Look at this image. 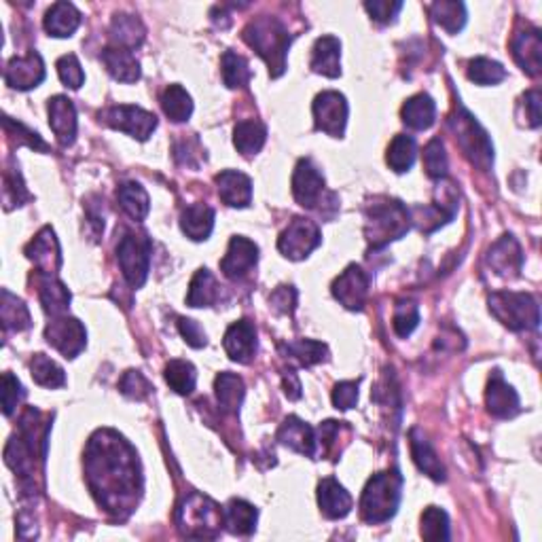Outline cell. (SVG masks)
Listing matches in <instances>:
<instances>
[{"mask_svg":"<svg viewBox=\"0 0 542 542\" xmlns=\"http://www.w3.org/2000/svg\"><path fill=\"white\" fill-rule=\"evenodd\" d=\"M87 486L106 513L125 519L143 494L138 454L119 432L98 430L85 449Z\"/></svg>","mask_w":542,"mask_h":542,"instance_id":"6da1fadb","label":"cell"},{"mask_svg":"<svg viewBox=\"0 0 542 542\" xmlns=\"http://www.w3.org/2000/svg\"><path fill=\"white\" fill-rule=\"evenodd\" d=\"M244 41L267 62L273 79L284 73L292 36L280 19L270 15L252 19L244 28Z\"/></svg>","mask_w":542,"mask_h":542,"instance_id":"7a4b0ae2","label":"cell"},{"mask_svg":"<svg viewBox=\"0 0 542 542\" xmlns=\"http://www.w3.org/2000/svg\"><path fill=\"white\" fill-rule=\"evenodd\" d=\"M411 229V212L403 202L390 197H378L367 206L365 235L371 248H384L390 241L403 238Z\"/></svg>","mask_w":542,"mask_h":542,"instance_id":"3957f363","label":"cell"},{"mask_svg":"<svg viewBox=\"0 0 542 542\" xmlns=\"http://www.w3.org/2000/svg\"><path fill=\"white\" fill-rule=\"evenodd\" d=\"M403 477L397 470L373 475L360 498V517L367 524H386L399 511Z\"/></svg>","mask_w":542,"mask_h":542,"instance_id":"277c9868","label":"cell"},{"mask_svg":"<svg viewBox=\"0 0 542 542\" xmlns=\"http://www.w3.org/2000/svg\"><path fill=\"white\" fill-rule=\"evenodd\" d=\"M178 530L187 538H216L225 526L222 508L208 496L189 494L176 513Z\"/></svg>","mask_w":542,"mask_h":542,"instance_id":"5b68a950","label":"cell"},{"mask_svg":"<svg viewBox=\"0 0 542 542\" xmlns=\"http://www.w3.org/2000/svg\"><path fill=\"white\" fill-rule=\"evenodd\" d=\"M489 311L511 330H537L540 324V305L527 292L498 291L489 295Z\"/></svg>","mask_w":542,"mask_h":542,"instance_id":"8992f818","label":"cell"},{"mask_svg":"<svg viewBox=\"0 0 542 542\" xmlns=\"http://www.w3.org/2000/svg\"><path fill=\"white\" fill-rule=\"evenodd\" d=\"M449 127L454 132L456 143L470 159V163L481 170H489L494 163V146L489 143L488 132L477 123L468 111H458L456 117L449 119Z\"/></svg>","mask_w":542,"mask_h":542,"instance_id":"52a82bcc","label":"cell"},{"mask_svg":"<svg viewBox=\"0 0 542 542\" xmlns=\"http://www.w3.org/2000/svg\"><path fill=\"white\" fill-rule=\"evenodd\" d=\"M151 254H153V241L144 232H127L119 240L117 246V259L119 267L123 271V278L132 289H140L149 278L151 267Z\"/></svg>","mask_w":542,"mask_h":542,"instance_id":"ba28073f","label":"cell"},{"mask_svg":"<svg viewBox=\"0 0 542 542\" xmlns=\"http://www.w3.org/2000/svg\"><path fill=\"white\" fill-rule=\"evenodd\" d=\"M322 241L320 227L310 219H297L291 221V225L284 229V233L278 240V251L291 261H301L308 257L311 251H316Z\"/></svg>","mask_w":542,"mask_h":542,"instance_id":"9c48e42d","label":"cell"},{"mask_svg":"<svg viewBox=\"0 0 542 542\" xmlns=\"http://www.w3.org/2000/svg\"><path fill=\"white\" fill-rule=\"evenodd\" d=\"M44 340L51 348H55L64 359H76L87 343V330L83 327L81 320L70 316H55L54 320L44 329Z\"/></svg>","mask_w":542,"mask_h":542,"instance_id":"30bf717a","label":"cell"},{"mask_svg":"<svg viewBox=\"0 0 542 542\" xmlns=\"http://www.w3.org/2000/svg\"><path fill=\"white\" fill-rule=\"evenodd\" d=\"M100 117L106 125H111L113 130L125 132L130 133L132 138H138V140H149V136L157 127L155 114L132 104L106 108L104 113H100Z\"/></svg>","mask_w":542,"mask_h":542,"instance_id":"8fae6325","label":"cell"},{"mask_svg":"<svg viewBox=\"0 0 542 542\" xmlns=\"http://www.w3.org/2000/svg\"><path fill=\"white\" fill-rule=\"evenodd\" d=\"M314 121L316 130L341 138L348 123V102L340 92H322L314 100Z\"/></svg>","mask_w":542,"mask_h":542,"instance_id":"7c38bea8","label":"cell"},{"mask_svg":"<svg viewBox=\"0 0 542 542\" xmlns=\"http://www.w3.org/2000/svg\"><path fill=\"white\" fill-rule=\"evenodd\" d=\"M292 195L299 202V206L310 210H320L324 202V176L310 159H301L297 163L295 174H292Z\"/></svg>","mask_w":542,"mask_h":542,"instance_id":"4fadbf2b","label":"cell"},{"mask_svg":"<svg viewBox=\"0 0 542 542\" xmlns=\"http://www.w3.org/2000/svg\"><path fill=\"white\" fill-rule=\"evenodd\" d=\"M333 295L346 310L360 311L369 297V276L360 265H350L333 282Z\"/></svg>","mask_w":542,"mask_h":542,"instance_id":"5bb4252c","label":"cell"},{"mask_svg":"<svg viewBox=\"0 0 542 542\" xmlns=\"http://www.w3.org/2000/svg\"><path fill=\"white\" fill-rule=\"evenodd\" d=\"M25 257L38 267L43 276H54L62 267V251L55 232L51 227H43L34 235V240L25 246Z\"/></svg>","mask_w":542,"mask_h":542,"instance_id":"9a60e30c","label":"cell"},{"mask_svg":"<svg viewBox=\"0 0 542 542\" xmlns=\"http://www.w3.org/2000/svg\"><path fill=\"white\" fill-rule=\"evenodd\" d=\"M5 81L6 85L19 89V92L38 87L44 81L43 57L38 55L36 51H30V54L19 57H11L5 68Z\"/></svg>","mask_w":542,"mask_h":542,"instance_id":"2e32d148","label":"cell"},{"mask_svg":"<svg viewBox=\"0 0 542 542\" xmlns=\"http://www.w3.org/2000/svg\"><path fill=\"white\" fill-rule=\"evenodd\" d=\"M259 261V246L252 240L235 235L229 241L227 254L221 261V271L229 280H241L252 271V267Z\"/></svg>","mask_w":542,"mask_h":542,"instance_id":"e0dca14e","label":"cell"},{"mask_svg":"<svg viewBox=\"0 0 542 542\" xmlns=\"http://www.w3.org/2000/svg\"><path fill=\"white\" fill-rule=\"evenodd\" d=\"M486 405L488 411L492 413L494 418H515L519 413V397L517 392L513 390L511 386L507 384L505 375H502L498 369L489 375L488 390H486Z\"/></svg>","mask_w":542,"mask_h":542,"instance_id":"ac0fdd59","label":"cell"},{"mask_svg":"<svg viewBox=\"0 0 542 542\" xmlns=\"http://www.w3.org/2000/svg\"><path fill=\"white\" fill-rule=\"evenodd\" d=\"M488 265L500 278H517L524 267V252L513 235H502L488 252Z\"/></svg>","mask_w":542,"mask_h":542,"instance_id":"d6986e66","label":"cell"},{"mask_svg":"<svg viewBox=\"0 0 542 542\" xmlns=\"http://www.w3.org/2000/svg\"><path fill=\"white\" fill-rule=\"evenodd\" d=\"M222 346H225L229 359L241 362V365H248V362H252L254 354H257V327L251 320L233 322L227 329Z\"/></svg>","mask_w":542,"mask_h":542,"instance_id":"ffe728a7","label":"cell"},{"mask_svg":"<svg viewBox=\"0 0 542 542\" xmlns=\"http://www.w3.org/2000/svg\"><path fill=\"white\" fill-rule=\"evenodd\" d=\"M49 125L62 146H70L76 138V108L66 95H54L47 104Z\"/></svg>","mask_w":542,"mask_h":542,"instance_id":"44dd1931","label":"cell"},{"mask_svg":"<svg viewBox=\"0 0 542 542\" xmlns=\"http://www.w3.org/2000/svg\"><path fill=\"white\" fill-rule=\"evenodd\" d=\"M318 507L327 519H343L352 511V496L333 477L318 483Z\"/></svg>","mask_w":542,"mask_h":542,"instance_id":"7402d4cb","label":"cell"},{"mask_svg":"<svg viewBox=\"0 0 542 542\" xmlns=\"http://www.w3.org/2000/svg\"><path fill=\"white\" fill-rule=\"evenodd\" d=\"M221 200L232 208H246L252 202V181L238 170H225L216 176Z\"/></svg>","mask_w":542,"mask_h":542,"instance_id":"603a6c76","label":"cell"},{"mask_svg":"<svg viewBox=\"0 0 542 542\" xmlns=\"http://www.w3.org/2000/svg\"><path fill=\"white\" fill-rule=\"evenodd\" d=\"M278 441L286 445V448L297 451L301 456H316V435L311 430L310 424H305L303 419L295 416L286 418L284 424L278 430Z\"/></svg>","mask_w":542,"mask_h":542,"instance_id":"cb8c5ba5","label":"cell"},{"mask_svg":"<svg viewBox=\"0 0 542 542\" xmlns=\"http://www.w3.org/2000/svg\"><path fill=\"white\" fill-rule=\"evenodd\" d=\"M100 60L114 81L136 83L140 79V62L132 54V49L111 44V47L102 51Z\"/></svg>","mask_w":542,"mask_h":542,"instance_id":"d4e9b609","label":"cell"},{"mask_svg":"<svg viewBox=\"0 0 542 542\" xmlns=\"http://www.w3.org/2000/svg\"><path fill=\"white\" fill-rule=\"evenodd\" d=\"M513 57L527 74L537 76L542 68V38L538 30L519 32L513 41Z\"/></svg>","mask_w":542,"mask_h":542,"instance_id":"484cf974","label":"cell"},{"mask_svg":"<svg viewBox=\"0 0 542 542\" xmlns=\"http://www.w3.org/2000/svg\"><path fill=\"white\" fill-rule=\"evenodd\" d=\"M340 57H341L340 38L322 36L318 38L314 44V51H311L310 66L318 74L329 76V79H337V76L341 74Z\"/></svg>","mask_w":542,"mask_h":542,"instance_id":"4316f807","label":"cell"},{"mask_svg":"<svg viewBox=\"0 0 542 542\" xmlns=\"http://www.w3.org/2000/svg\"><path fill=\"white\" fill-rule=\"evenodd\" d=\"M409 445H411V456L413 462L418 464V468L422 470L435 481H445V467L441 458L437 456V451L432 449L429 439H426L418 429L409 432Z\"/></svg>","mask_w":542,"mask_h":542,"instance_id":"83f0119b","label":"cell"},{"mask_svg":"<svg viewBox=\"0 0 542 542\" xmlns=\"http://www.w3.org/2000/svg\"><path fill=\"white\" fill-rule=\"evenodd\" d=\"M181 229L189 240H208L214 229V210L206 203H193V206L184 208L181 214Z\"/></svg>","mask_w":542,"mask_h":542,"instance_id":"f1b7e54d","label":"cell"},{"mask_svg":"<svg viewBox=\"0 0 542 542\" xmlns=\"http://www.w3.org/2000/svg\"><path fill=\"white\" fill-rule=\"evenodd\" d=\"M222 519H225L227 530L235 534V537H251L257 530L259 513L252 505H248L246 500H229L227 507L222 508Z\"/></svg>","mask_w":542,"mask_h":542,"instance_id":"f546056e","label":"cell"},{"mask_svg":"<svg viewBox=\"0 0 542 542\" xmlns=\"http://www.w3.org/2000/svg\"><path fill=\"white\" fill-rule=\"evenodd\" d=\"M221 284L210 273V270H197V273L191 280L189 292H187V305L189 308H212L221 301Z\"/></svg>","mask_w":542,"mask_h":542,"instance_id":"4dcf8cb0","label":"cell"},{"mask_svg":"<svg viewBox=\"0 0 542 542\" xmlns=\"http://www.w3.org/2000/svg\"><path fill=\"white\" fill-rule=\"evenodd\" d=\"M400 117H403V123L411 130L424 132L435 123L437 117V104L435 100L430 98L429 94H418L409 98L403 104V111H400Z\"/></svg>","mask_w":542,"mask_h":542,"instance_id":"1f68e13d","label":"cell"},{"mask_svg":"<svg viewBox=\"0 0 542 542\" xmlns=\"http://www.w3.org/2000/svg\"><path fill=\"white\" fill-rule=\"evenodd\" d=\"M81 25V13L70 3H55L44 15V30L55 38L73 36Z\"/></svg>","mask_w":542,"mask_h":542,"instance_id":"d6a6232c","label":"cell"},{"mask_svg":"<svg viewBox=\"0 0 542 542\" xmlns=\"http://www.w3.org/2000/svg\"><path fill=\"white\" fill-rule=\"evenodd\" d=\"M267 140V127L257 119L240 121L233 130V144L244 157H252L263 149Z\"/></svg>","mask_w":542,"mask_h":542,"instance_id":"836d02e7","label":"cell"},{"mask_svg":"<svg viewBox=\"0 0 542 542\" xmlns=\"http://www.w3.org/2000/svg\"><path fill=\"white\" fill-rule=\"evenodd\" d=\"M216 390V400H219V407L225 413H238L241 407V400H244L246 388L244 381H241L240 375L235 373H221L214 381Z\"/></svg>","mask_w":542,"mask_h":542,"instance_id":"e575fe53","label":"cell"},{"mask_svg":"<svg viewBox=\"0 0 542 542\" xmlns=\"http://www.w3.org/2000/svg\"><path fill=\"white\" fill-rule=\"evenodd\" d=\"M38 297H41V303H43V310L47 311L49 316H64L68 311V305H70V291L64 286L62 282H57L54 276H44L41 278V282H38Z\"/></svg>","mask_w":542,"mask_h":542,"instance_id":"d590c367","label":"cell"},{"mask_svg":"<svg viewBox=\"0 0 542 542\" xmlns=\"http://www.w3.org/2000/svg\"><path fill=\"white\" fill-rule=\"evenodd\" d=\"M117 202L132 221H144L151 210V200L138 182H123L117 189Z\"/></svg>","mask_w":542,"mask_h":542,"instance_id":"8d00e7d4","label":"cell"},{"mask_svg":"<svg viewBox=\"0 0 542 542\" xmlns=\"http://www.w3.org/2000/svg\"><path fill=\"white\" fill-rule=\"evenodd\" d=\"M111 34H113V44L125 49H133L138 47V44H143L144 41V25L138 17L123 15V13H121V15L113 19Z\"/></svg>","mask_w":542,"mask_h":542,"instance_id":"74e56055","label":"cell"},{"mask_svg":"<svg viewBox=\"0 0 542 542\" xmlns=\"http://www.w3.org/2000/svg\"><path fill=\"white\" fill-rule=\"evenodd\" d=\"M162 106L165 117L174 123H182L193 114V100L187 94V89L181 85H168L162 94Z\"/></svg>","mask_w":542,"mask_h":542,"instance_id":"f35d334b","label":"cell"},{"mask_svg":"<svg viewBox=\"0 0 542 542\" xmlns=\"http://www.w3.org/2000/svg\"><path fill=\"white\" fill-rule=\"evenodd\" d=\"M0 318H3L5 330H15V333H22V330L30 329L32 318L30 311L25 308L22 299H17L13 292L3 291V305H0Z\"/></svg>","mask_w":542,"mask_h":542,"instance_id":"ab89813d","label":"cell"},{"mask_svg":"<svg viewBox=\"0 0 542 542\" xmlns=\"http://www.w3.org/2000/svg\"><path fill=\"white\" fill-rule=\"evenodd\" d=\"M163 375H165V381H168V386L176 394H181V397H189V394L195 390L197 371L189 360H181V359L170 360L168 365H165Z\"/></svg>","mask_w":542,"mask_h":542,"instance_id":"60d3db41","label":"cell"},{"mask_svg":"<svg viewBox=\"0 0 542 542\" xmlns=\"http://www.w3.org/2000/svg\"><path fill=\"white\" fill-rule=\"evenodd\" d=\"M416 155H418L416 140L411 136H405V133H399V136H394L390 146H388L386 162L394 172H397V174H403V172L411 170V165L416 163Z\"/></svg>","mask_w":542,"mask_h":542,"instance_id":"b9f144b4","label":"cell"},{"mask_svg":"<svg viewBox=\"0 0 542 542\" xmlns=\"http://www.w3.org/2000/svg\"><path fill=\"white\" fill-rule=\"evenodd\" d=\"M432 19L449 32V34H458L467 24V6L456 0H441L430 6Z\"/></svg>","mask_w":542,"mask_h":542,"instance_id":"7bdbcfd3","label":"cell"},{"mask_svg":"<svg viewBox=\"0 0 542 542\" xmlns=\"http://www.w3.org/2000/svg\"><path fill=\"white\" fill-rule=\"evenodd\" d=\"M30 373H32V379H34L38 386L49 388V390L62 388L66 384V373H64V369L44 354H36L34 359H32Z\"/></svg>","mask_w":542,"mask_h":542,"instance_id":"ee69618b","label":"cell"},{"mask_svg":"<svg viewBox=\"0 0 542 542\" xmlns=\"http://www.w3.org/2000/svg\"><path fill=\"white\" fill-rule=\"evenodd\" d=\"M286 356L291 360H297L301 367H314L329 359V348L314 340H299L286 346Z\"/></svg>","mask_w":542,"mask_h":542,"instance_id":"f6af8a7d","label":"cell"},{"mask_svg":"<svg viewBox=\"0 0 542 542\" xmlns=\"http://www.w3.org/2000/svg\"><path fill=\"white\" fill-rule=\"evenodd\" d=\"M221 66H222V81H225V85L229 89H240V87H246L248 83H251V66H248V62L244 57L233 54V51H225V55H222L221 60Z\"/></svg>","mask_w":542,"mask_h":542,"instance_id":"bcb514c9","label":"cell"},{"mask_svg":"<svg viewBox=\"0 0 542 542\" xmlns=\"http://www.w3.org/2000/svg\"><path fill=\"white\" fill-rule=\"evenodd\" d=\"M468 79L477 85H498L507 79V70L502 64L489 60V57H475L468 62Z\"/></svg>","mask_w":542,"mask_h":542,"instance_id":"7dc6e473","label":"cell"},{"mask_svg":"<svg viewBox=\"0 0 542 542\" xmlns=\"http://www.w3.org/2000/svg\"><path fill=\"white\" fill-rule=\"evenodd\" d=\"M424 168L432 181H443L448 176L449 162L441 138H432L424 149Z\"/></svg>","mask_w":542,"mask_h":542,"instance_id":"c3c4849f","label":"cell"},{"mask_svg":"<svg viewBox=\"0 0 542 542\" xmlns=\"http://www.w3.org/2000/svg\"><path fill=\"white\" fill-rule=\"evenodd\" d=\"M422 537L426 540H448L449 538V517L443 508L429 507L422 513Z\"/></svg>","mask_w":542,"mask_h":542,"instance_id":"681fc988","label":"cell"},{"mask_svg":"<svg viewBox=\"0 0 542 542\" xmlns=\"http://www.w3.org/2000/svg\"><path fill=\"white\" fill-rule=\"evenodd\" d=\"M419 324V310L416 303L411 301H400L394 310V318H392V327L394 333L399 337H409L416 327Z\"/></svg>","mask_w":542,"mask_h":542,"instance_id":"f907efd6","label":"cell"},{"mask_svg":"<svg viewBox=\"0 0 542 542\" xmlns=\"http://www.w3.org/2000/svg\"><path fill=\"white\" fill-rule=\"evenodd\" d=\"M5 208L11 210L13 206H22L25 200H30V193L24 187L22 174L15 168H6L5 172Z\"/></svg>","mask_w":542,"mask_h":542,"instance_id":"816d5d0a","label":"cell"},{"mask_svg":"<svg viewBox=\"0 0 542 542\" xmlns=\"http://www.w3.org/2000/svg\"><path fill=\"white\" fill-rule=\"evenodd\" d=\"M119 390L132 400H144L151 394L153 386L140 371H127L119 381Z\"/></svg>","mask_w":542,"mask_h":542,"instance_id":"f5cc1de1","label":"cell"},{"mask_svg":"<svg viewBox=\"0 0 542 542\" xmlns=\"http://www.w3.org/2000/svg\"><path fill=\"white\" fill-rule=\"evenodd\" d=\"M55 66L62 83L70 89H79L83 85V81H85V73H83L79 60H76V55L73 54L60 57Z\"/></svg>","mask_w":542,"mask_h":542,"instance_id":"db71d44e","label":"cell"},{"mask_svg":"<svg viewBox=\"0 0 542 542\" xmlns=\"http://www.w3.org/2000/svg\"><path fill=\"white\" fill-rule=\"evenodd\" d=\"M3 411L5 416L9 418L13 416V411H15V407L22 403L24 397H25V390L22 386V381H19L13 373H5L3 375Z\"/></svg>","mask_w":542,"mask_h":542,"instance_id":"11a10c76","label":"cell"},{"mask_svg":"<svg viewBox=\"0 0 542 542\" xmlns=\"http://www.w3.org/2000/svg\"><path fill=\"white\" fill-rule=\"evenodd\" d=\"M540 108H542V95H540L538 89H532V92H527L524 95V100H521L519 119H524L526 127H538L540 125V121H542Z\"/></svg>","mask_w":542,"mask_h":542,"instance_id":"9f6ffc18","label":"cell"},{"mask_svg":"<svg viewBox=\"0 0 542 542\" xmlns=\"http://www.w3.org/2000/svg\"><path fill=\"white\" fill-rule=\"evenodd\" d=\"M359 403V381H340L333 390L335 409L348 411Z\"/></svg>","mask_w":542,"mask_h":542,"instance_id":"6f0895ef","label":"cell"},{"mask_svg":"<svg viewBox=\"0 0 542 542\" xmlns=\"http://www.w3.org/2000/svg\"><path fill=\"white\" fill-rule=\"evenodd\" d=\"M365 9L369 11L378 24H390L397 13L403 9V3H390V0H373V3H365Z\"/></svg>","mask_w":542,"mask_h":542,"instance_id":"680465c9","label":"cell"},{"mask_svg":"<svg viewBox=\"0 0 542 542\" xmlns=\"http://www.w3.org/2000/svg\"><path fill=\"white\" fill-rule=\"evenodd\" d=\"M270 303L278 314H291L297 305V291L292 289V286H278V289L271 292Z\"/></svg>","mask_w":542,"mask_h":542,"instance_id":"91938a15","label":"cell"},{"mask_svg":"<svg viewBox=\"0 0 542 542\" xmlns=\"http://www.w3.org/2000/svg\"><path fill=\"white\" fill-rule=\"evenodd\" d=\"M5 130L6 132H15L17 133V144H28L30 149H41V151H49V146L43 143L41 136L36 132H30L28 127H24L22 123H13L11 117H5Z\"/></svg>","mask_w":542,"mask_h":542,"instance_id":"94428289","label":"cell"},{"mask_svg":"<svg viewBox=\"0 0 542 542\" xmlns=\"http://www.w3.org/2000/svg\"><path fill=\"white\" fill-rule=\"evenodd\" d=\"M178 330H181L182 340L187 341L191 348H203L208 343L203 329L195 320H191V318H178Z\"/></svg>","mask_w":542,"mask_h":542,"instance_id":"6125c7cd","label":"cell"},{"mask_svg":"<svg viewBox=\"0 0 542 542\" xmlns=\"http://www.w3.org/2000/svg\"><path fill=\"white\" fill-rule=\"evenodd\" d=\"M284 390H286V397L297 400L301 397V384H299V378L295 371H286L284 375Z\"/></svg>","mask_w":542,"mask_h":542,"instance_id":"be15d7a7","label":"cell"}]
</instances>
